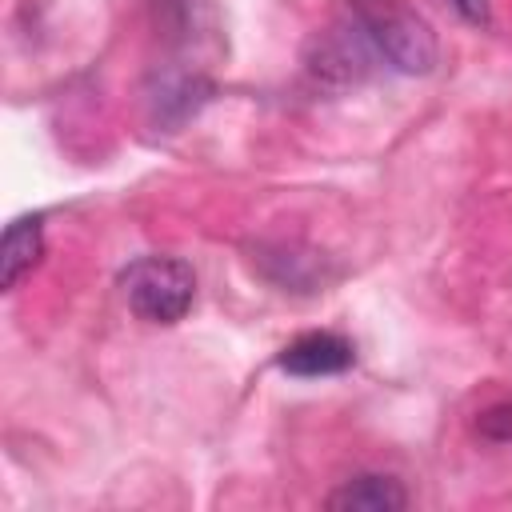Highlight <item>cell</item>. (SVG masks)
I'll return each instance as SVG.
<instances>
[{
  "label": "cell",
  "instance_id": "obj_7",
  "mask_svg": "<svg viewBox=\"0 0 512 512\" xmlns=\"http://www.w3.org/2000/svg\"><path fill=\"white\" fill-rule=\"evenodd\" d=\"M452 8H456L468 24H488V0H452Z\"/></svg>",
  "mask_w": 512,
  "mask_h": 512
},
{
  "label": "cell",
  "instance_id": "obj_6",
  "mask_svg": "<svg viewBox=\"0 0 512 512\" xmlns=\"http://www.w3.org/2000/svg\"><path fill=\"white\" fill-rule=\"evenodd\" d=\"M476 432H480L484 440H496V444H512V400L488 404V408L476 416Z\"/></svg>",
  "mask_w": 512,
  "mask_h": 512
},
{
  "label": "cell",
  "instance_id": "obj_1",
  "mask_svg": "<svg viewBox=\"0 0 512 512\" xmlns=\"http://www.w3.org/2000/svg\"><path fill=\"white\" fill-rule=\"evenodd\" d=\"M352 16L372 40V48L408 76H424L436 64V36L432 28L404 4V0H352Z\"/></svg>",
  "mask_w": 512,
  "mask_h": 512
},
{
  "label": "cell",
  "instance_id": "obj_2",
  "mask_svg": "<svg viewBox=\"0 0 512 512\" xmlns=\"http://www.w3.org/2000/svg\"><path fill=\"white\" fill-rule=\"evenodd\" d=\"M120 296L144 324H176L196 300V272L176 256H140L120 272Z\"/></svg>",
  "mask_w": 512,
  "mask_h": 512
},
{
  "label": "cell",
  "instance_id": "obj_4",
  "mask_svg": "<svg viewBox=\"0 0 512 512\" xmlns=\"http://www.w3.org/2000/svg\"><path fill=\"white\" fill-rule=\"evenodd\" d=\"M44 256V220L40 216H20L4 228L0 244V284L16 288Z\"/></svg>",
  "mask_w": 512,
  "mask_h": 512
},
{
  "label": "cell",
  "instance_id": "obj_3",
  "mask_svg": "<svg viewBox=\"0 0 512 512\" xmlns=\"http://www.w3.org/2000/svg\"><path fill=\"white\" fill-rule=\"evenodd\" d=\"M352 360H356L352 344L336 332H304L292 344H284V352L276 356V364L292 376H336L352 368Z\"/></svg>",
  "mask_w": 512,
  "mask_h": 512
},
{
  "label": "cell",
  "instance_id": "obj_5",
  "mask_svg": "<svg viewBox=\"0 0 512 512\" xmlns=\"http://www.w3.org/2000/svg\"><path fill=\"white\" fill-rule=\"evenodd\" d=\"M404 504H408V492L400 488V480L376 476V472L352 476L348 484H340L328 496L332 512H400Z\"/></svg>",
  "mask_w": 512,
  "mask_h": 512
}]
</instances>
